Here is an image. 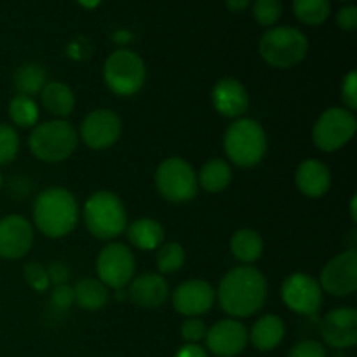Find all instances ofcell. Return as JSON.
<instances>
[{
    "instance_id": "obj_35",
    "label": "cell",
    "mask_w": 357,
    "mask_h": 357,
    "mask_svg": "<svg viewBox=\"0 0 357 357\" xmlns=\"http://www.w3.org/2000/svg\"><path fill=\"white\" fill-rule=\"evenodd\" d=\"M342 101L345 108L354 112L357 108V73L356 70H351L342 80Z\"/></svg>"
},
{
    "instance_id": "obj_8",
    "label": "cell",
    "mask_w": 357,
    "mask_h": 357,
    "mask_svg": "<svg viewBox=\"0 0 357 357\" xmlns=\"http://www.w3.org/2000/svg\"><path fill=\"white\" fill-rule=\"evenodd\" d=\"M159 194L169 202H188L197 195L199 183L194 167L181 157L162 160L155 171Z\"/></svg>"
},
{
    "instance_id": "obj_15",
    "label": "cell",
    "mask_w": 357,
    "mask_h": 357,
    "mask_svg": "<svg viewBox=\"0 0 357 357\" xmlns=\"http://www.w3.org/2000/svg\"><path fill=\"white\" fill-rule=\"evenodd\" d=\"M33 246V225L21 215L0 220V258L20 260Z\"/></svg>"
},
{
    "instance_id": "obj_42",
    "label": "cell",
    "mask_w": 357,
    "mask_h": 357,
    "mask_svg": "<svg viewBox=\"0 0 357 357\" xmlns=\"http://www.w3.org/2000/svg\"><path fill=\"white\" fill-rule=\"evenodd\" d=\"M77 2H79L80 6L86 7V9H94V7H96L101 0H77Z\"/></svg>"
},
{
    "instance_id": "obj_31",
    "label": "cell",
    "mask_w": 357,
    "mask_h": 357,
    "mask_svg": "<svg viewBox=\"0 0 357 357\" xmlns=\"http://www.w3.org/2000/svg\"><path fill=\"white\" fill-rule=\"evenodd\" d=\"M20 152V136L9 124H0V166L13 162Z\"/></svg>"
},
{
    "instance_id": "obj_28",
    "label": "cell",
    "mask_w": 357,
    "mask_h": 357,
    "mask_svg": "<svg viewBox=\"0 0 357 357\" xmlns=\"http://www.w3.org/2000/svg\"><path fill=\"white\" fill-rule=\"evenodd\" d=\"M293 13L296 20L309 26L323 24L330 17V0H293Z\"/></svg>"
},
{
    "instance_id": "obj_13",
    "label": "cell",
    "mask_w": 357,
    "mask_h": 357,
    "mask_svg": "<svg viewBox=\"0 0 357 357\" xmlns=\"http://www.w3.org/2000/svg\"><path fill=\"white\" fill-rule=\"evenodd\" d=\"M121 135V117L108 108L89 112L80 124V139L93 150L110 149L119 142Z\"/></svg>"
},
{
    "instance_id": "obj_3",
    "label": "cell",
    "mask_w": 357,
    "mask_h": 357,
    "mask_svg": "<svg viewBox=\"0 0 357 357\" xmlns=\"http://www.w3.org/2000/svg\"><path fill=\"white\" fill-rule=\"evenodd\" d=\"M267 132L255 119L241 117L227 128L223 150L237 167H255L267 153Z\"/></svg>"
},
{
    "instance_id": "obj_17",
    "label": "cell",
    "mask_w": 357,
    "mask_h": 357,
    "mask_svg": "<svg viewBox=\"0 0 357 357\" xmlns=\"http://www.w3.org/2000/svg\"><path fill=\"white\" fill-rule=\"evenodd\" d=\"M204 340L215 356L236 357L246 349L248 330L241 321L223 319L209 328Z\"/></svg>"
},
{
    "instance_id": "obj_6",
    "label": "cell",
    "mask_w": 357,
    "mask_h": 357,
    "mask_svg": "<svg viewBox=\"0 0 357 357\" xmlns=\"http://www.w3.org/2000/svg\"><path fill=\"white\" fill-rule=\"evenodd\" d=\"M258 49L267 65L284 70L298 65L305 58L309 40L298 28L275 26L265 31Z\"/></svg>"
},
{
    "instance_id": "obj_38",
    "label": "cell",
    "mask_w": 357,
    "mask_h": 357,
    "mask_svg": "<svg viewBox=\"0 0 357 357\" xmlns=\"http://www.w3.org/2000/svg\"><path fill=\"white\" fill-rule=\"evenodd\" d=\"M47 275L51 284L59 286V284H66V281L70 279V267L65 264V261H52L49 264L47 267Z\"/></svg>"
},
{
    "instance_id": "obj_43",
    "label": "cell",
    "mask_w": 357,
    "mask_h": 357,
    "mask_svg": "<svg viewBox=\"0 0 357 357\" xmlns=\"http://www.w3.org/2000/svg\"><path fill=\"white\" fill-rule=\"evenodd\" d=\"M351 213H352V220H356V197H352V202H351Z\"/></svg>"
},
{
    "instance_id": "obj_23",
    "label": "cell",
    "mask_w": 357,
    "mask_h": 357,
    "mask_svg": "<svg viewBox=\"0 0 357 357\" xmlns=\"http://www.w3.org/2000/svg\"><path fill=\"white\" fill-rule=\"evenodd\" d=\"M128 239L142 251L157 250L164 241V227L153 218H138L128 227Z\"/></svg>"
},
{
    "instance_id": "obj_16",
    "label": "cell",
    "mask_w": 357,
    "mask_h": 357,
    "mask_svg": "<svg viewBox=\"0 0 357 357\" xmlns=\"http://www.w3.org/2000/svg\"><path fill=\"white\" fill-rule=\"evenodd\" d=\"M216 291L208 281L188 279L173 291V307L187 317H199L209 312L215 305Z\"/></svg>"
},
{
    "instance_id": "obj_1",
    "label": "cell",
    "mask_w": 357,
    "mask_h": 357,
    "mask_svg": "<svg viewBox=\"0 0 357 357\" xmlns=\"http://www.w3.org/2000/svg\"><path fill=\"white\" fill-rule=\"evenodd\" d=\"M267 295V279L250 265L229 271L218 286V303L230 317L255 316L265 305Z\"/></svg>"
},
{
    "instance_id": "obj_22",
    "label": "cell",
    "mask_w": 357,
    "mask_h": 357,
    "mask_svg": "<svg viewBox=\"0 0 357 357\" xmlns=\"http://www.w3.org/2000/svg\"><path fill=\"white\" fill-rule=\"evenodd\" d=\"M42 107L58 119L68 117L75 108V94L66 84L47 82L40 93Z\"/></svg>"
},
{
    "instance_id": "obj_12",
    "label": "cell",
    "mask_w": 357,
    "mask_h": 357,
    "mask_svg": "<svg viewBox=\"0 0 357 357\" xmlns=\"http://www.w3.org/2000/svg\"><path fill=\"white\" fill-rule=\"evenodd\" d=\"M319 286L328 295L344 298L357 289V253L347 250L328 261L321 271Z\"/></svg>"
},
{
    "instance_id": "obj_18",
    "label": "cell",
    "mask_w": 357,
    "mask_h": 357,
    "mask_svg": "<svg viewBox=\"0 0 357 357\" xmlns=\"http://www.w3.org/2000/svg\"><path fill=\"white\" fill-rule=\"evenodd\" d=\"M213 107L220 115L229 119H241L250 107V96L237 79L227 77L215 84L211 93Z\"/></svg>"
},
{
    "instance_id": "obj_11",
    "label": "cell",
    "mask_w": 357,
    "mask_h": 357,
    "mask_svg": "<svg viewBox=\"0 0 357 357\" xmlns=\"http://www.w3.org/2000/svg\"><path fill=\"white\" fill-rule=\"evenodd\" d=\"M319 281L305 272L288 275L282 282L281 296L289 310L300 316H314L323 307L324 296Z\"/></svg>"
},
{
    "instance_id": "obj_4",
    "label": "cell",
    "mask_w": 357,
    "mask_h": 357,
    "mask_svg": "<svg viewBox=\"0 0 357 357\" xmlns=\"http://www.w3.org/2000/svg\"><path fill=\"white\" fill-rule=\"evenodd\" d=\"M82 218L87 230L101 241L115 239L128 227L124 202L110 190L94 192L84 204Z\"/></svg>"
},
{
    "instance_id": "obj_37",
    "label": "cell",
    "mask_w": 357,
    "mask_h": 357,
    "mask_svg": "<svg viewBox=\"0 0 357 357\" xmlns=\"http://www.w3.org/2000/svg\"><path fill=\"white\" fill-rule=\"evenodd\" d=\"M51 300L58 309H70L75 303V293H73V286L59 284L54 286L51 291Z\"/></svg>"
},
{
    "instance_id": "obj_20",
    "label": "cell",
    "mask_w": 357,
    "mask_h": 357,
    "mask_svg": "<svg viewBox=\"0 0 357 357\" xmlns=\"http://www.w3.org/2000/svg\"><path fill=\"white\" fill-rule=\"evenodd\" d=\"M295 183L303 195L319 199L328 194L331 187V171L317 159H307L296 167Z\"/></svg>"
},
{
    "instance_id": "obj_19",
    "label": "cell",
    "mask_w": 357,
    "mask_h": 357,
    "mask_svg": "<svg viewBox=\"0 0 357 357\" xmlns=\"http://www.w3.org/2000/svg\"><path fill=\"white\" fill-rule=\"evenodd\" d=\"M129 284L128 296L142 309H159L169 298V284L160 274H143Z\"/></svg>"
},
{
    "instance_id": "obj_30",
    "label": "cell",
    "mask_w": 357,
    "mask_h": 357,
    "mask_svg": "<svg viewBox=\"0 0 357 357\" xmlns=\"http://www.w3.org/2000/svg\"><path fill=\"white\" fill-rule=\"evenodd\" d=\"M187 260V253H185L183 246L178 243H167L160 244L157 248V268H159L160 275L162 274H174L180 271Z\"/></svg>"
},
{
    "instance_id": "obj_29",
    "label": "cell",
    "mask_w": 357,
    "mask_h": 357,
    "mask_svg": "<svg viewBox=\"0 0 357 357\" xmlns=\"http://www.w3.org/2000/svg\"><path fill=\"white\" fill-rule=\"evenodd\" d=\"M9 117L17 128H35L38 121V107L33 98L16 94L9 101Z\"/></svg>"
},
{
    "instance_id": "obj_2",
    "label": "cell",
    "mask_w": 357,
    "mask_h": 357,
    "mask_svg": "<svg viewBox=\"0 0 357 357\" xmlns=\"http://www.w3.org/2000/svg\"><path fill=\"white\" fill-rule=\"evenodd\" d=\"M33 225L49 239H61L79 222V204L70 190L63 187L44 188L33 202Z\"/></svg>"
},
{
    "instance_id": "obj_26",
    "label": "cell",
    "mask_w": 357,
    "mask_h": 357,
    "mask_svg": "<svg viewBox=\"0 0 357 357\" xmlns=\"http://www.w3.org/2000/svg\"><path fill=\"white\" fill-rule=\"evenodd\" d=\"M230 251L243 264H253L264 255V239L253 229H241L230 239Z\"/></svg>"
},
{
    "instance_id": "obj_34",
    "label": "cell",
    "mask_w": 357,
    "mask_h": 357,
    "mask_svg": "<svg viewBox=\"0 0 357 357\" xmlns=\"http://www.w3.org/2000/svg\"><path fill=\"white\" fill-rule=\"evenodd\" d=\"M206 333H208V326L199 317H188L181 324V337L187 344H199L201 340H204Z\"/></svg>"
},
{
    "instance_id": "obj_14",
    "label": "cell",
    "mask_w": 357,
    "mask_h": 357,
    "mask_svg": "<svg viewBox=\"0 0 357 357\" xmlns=\"http://www.w3.org/2000/svg\"><path fill=\"white\" fill-rule=\"evenodd\" d=\"M319 331L330 347L349 349L357 344V310L338 307L321 319Z\"/></svg>"
},
{
    "instance_id": "obj_21",
    "label": "cell",
    "mask_w": 357,
    "mask_h": 357,
    "mask_svg": "<svg viewBox=\"0 0 357 357\" xmlns=\"http://www.w3.org/2000/svg\"><path fill=\"white\" fill-rule=\"evenodd\" d=\"M284 321L279 316H274V314H267V316H261L253 324L251 331H248V340L258 351L268 352L281 345V342L284 340Z\"/></svg>"
},
{
    "instance_id": "obj_7",
    "label": "cell",
    "mask_w": 357,
    "mask_h": 357,
    "mask_svg": "<svg viewBox=\"0 0 357 357\" xmlns=\"http://www.w3.org/2000/svg\"><path fill=\"white\" fill-rule=\"evenodd\" d=\"M105 86L117 96L139 93L146 80L145 61L129 49H117L103 65Z\"/></svg>"
},
{
    "instance_id": "obj_32",
    "label": "cell",
    "mask_w": 357,
    "mask_h": 357,
    "mask_svg": "<svg viewBox=\"0 0 357 357\" xmlns=\"http://www.w3.org/2000/svg\"><path fill=\"white\" fill-rule=\"evenodd\" d=\"M282 14L281 0H257L253 6V16L261 26H272Z\"/></svg>"
},
{
    "instance_id": "obj_41",
    "label": "cell",
    "mask_w": 357,
    "mask_h": 357,
    "mask_svg": "<svg viewBox=\"0 0 357 357\" xmlns=\"http://www.w3.org/2000/svg\"><path fill=\"white\" fill-rule=\"evenodd\" d=\"M251 0H227V7H229L232 13H241V10H246L250 7Z\"/></svg>"
},
{
    "instance_id": "obj_40",
    "label": "cell",
    "mask_w": 357,
    "mask_h": 357,
    "mask_svg": "<svg viewBox=\"0 0 357 357\" xmlns=\"http://www.w3.org/2000/svg\"><path fill=\"white\" fill-rule=\"evenodd\" d=\"M174 357H209V356L199 344H187L183 345V347H180V351L176 352V356Z\"/></svg>"
},
{
    "instance_id": "obj_5",
    "label": "cell",
    "mask_w": 357,
    "mask_h": 357,
    "mask_svg": "<svg viewBox=\"0 0 357 357\" xmlns=\"http://www.w3.org/2000/svg\"><path fill=\"white\" fill-rule=\"evenodd\" d=\"M79 135L70 122L49 121L35 126L28 136L30 152L42 162L56 164L68 159L77 149Z\"/></svg>"
},
{
    "instance_id": "obj_45",
    "label": "cell",
    "mask_w": 357,
    "mask_h": 357,
    "mask_svg": "<svg viewBox=\"0 0 357 357\" xmlns=\"http://www.w3.org/2000/svg\"><path fill=\"white\" fill-rule=\"evenodd\" d=\"M340 2H347V0H340Z\"/></svg>"
},
{
    "instance_id": "obj_27",
    "label": "cell",
    "mask_w": 357,
    "mask_h": 357,
    "mask_svg": "<svg viewBox=\"0 0 357 357\" xmlns=\"http://www.w3.org/2000/svg\"><path fill=\"white\" fill-rule=\"evenodd\" d=\"M13 80L17 94L31 98L42 93L47 84V73H45L44 66H40L38 63H24L16 70Z\"/></svg>"
},
{
    "instance_id": "obj_25",
    "label": "cell",
    "mask_w": 357,
    "mask_h": 357,
    "mask_svg": "<svg viewBox=\"0 0 357 357\" xmlns=\"http://www.w3.org/2000/svg\"><path fill=\"white\" fill-rule=\"evenodd\" d=\"M73 293H75V303L84 310H100L107 305L108 289L100 279L86 278L80 279L75 286H73Z\"/></svg>"
},
{
    "instance_id": "obj_10",
    "label": "cell",
    "mask_w": 357,
    "mask_h": 357,
    "mask_svg": "<svg viewBox=\"0 0 357 357\" xmlns=\"http://www.w3.org/2000/svg\"><path fill=\"white\" fill-rule=\"evenodd\" d=\"M135 255L126 244L110 243L98 255V278L107 288L124 289L135 278Z\"/></svg>"
},
{
    "instance_id": "obj_36",
    "label": "cell",
    "mask_w": 357,
    "mask_h": 357,
    "mask_svg": "<svg viewBox=\"0 0 357 357\" xmlns=\"http://www.w3.org/2000/svg\"><path fill=\"white\" fill-rule=\"evenodd\" d=\"M288 357H326V349L316 340H302L293 345Z\"/></svg>"
},
{
    "instance_id": "obj_24",
    "label": "cell",
    "mask_w": 357,
    "mask_h": 357,
    "mask_svg": "<svg viewBox=\"0 0 357 357\" xmlns=\"http://www.w3.org/2000/svg\"><path fill=\"white\" fill-rule=\"evenodd\" d=\"M230 181H232V167L223 159L208 160L197 174L199 187H202L209 194L223 192L229 187Z\"/></svg>"
},
{
    "instance_id": "obj_39",
    "label": "cell",
    "mask_w": 357,
    "mask_h": 357,
    "mask_svg": "<svg viewBox=\"0 0 357 357\" xmlns=\"http://www.w3.org/2000/svg\"><path fill=\"white\" fill-rule=\"evenodd\" d=\"M337 24L345 31H352L357 28V7L347 6L342 7L337 14Z\"/></svg>"
},
{
    "instance_id": "obj_44",
    "label": "cell",
    "mask_w": 357,
    "mask_h": 357,
    "mask_svg": "<svg viewBox=\"0 0 357 357\" xmlns=\"http://www.w3.org/2000/svg\"><path fill=\"white\" fill-rule=\"evenodd\" d=\"M2 185H3V178H2V173H0V188H2Z\"/></svg>"
},
{
    "instance_id": "obj_9",
    "label": "cell",
    "mask_w": 357,
    "mask_h": 357,
    "mask_svg": "<svg viewBox=\"0 0 357 357\" xmlns=\"http://www.w3.org/2000/svg\"><path fill=\"white\" fill-rule=\"evenodd\" d=\"M356 129L357 121L354 112L342 107L328 108L314 124V145L323 152H337L354 138Z\"/></svg>"
},
{
    "instance_id": "obj_33",
    "label": "cell",
    "mask_w": 357,
    "mask_h": 357,
    "mask_svg": "<svg viewBox=\"0 0 357 357\" xmlns=\"http://www.w3.org/2000/svg\"><path fill=\"white\" fill-rule=\"evenodd\" d=\"M23 275L24 281L28 282V286L37 293L47 291L49 286H51V281H49L47 275V267H44L42 264H37V261L28 264L26 267H24Z\"/></svg>"
}]
</instances>
